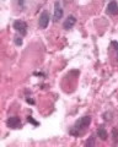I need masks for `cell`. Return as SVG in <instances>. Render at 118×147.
<instances>
[{"label": "cell", "instance_id": "e0dca14e", "mask_svg": "<svg viewBox=\"0 0 118 147\" xmlns=\"http://www.w3.org/2000/svg\"><path fill=\"white\" fill-rule=\"evenodd\" d=\"M117 52H118V50H117ZM117 60H118V53H117Z\"/></svg>", "mask_w": 118, "mask_h": 147}, {"label": "cell", "instance_id": "3957f363", "mask_svg": "<svg viewBox=\"0 0 118 147\" xmlns=\"http://www.w3.org/2000/svg\"><path fill=\"white\" fill-rule=\"evenodd\" d=\"M49 21H51V16L47 11H43L41 13V17H39V27L41 28H47L48 25H49Z\"/></svg>", "mask_w": 118, "mask_h": 147}, {"label": "cell", "instance_id": "5bb4252c", "mask_svg": "<svg viewBox=\"0 0 118 147\" xmlns=\"http://www.w3.org/2000/svg\"><path fill=\"white\" fill-rule=\"evenodd\" d=\"M103 117H105V119H106V120H108V119H111L112 114H111V113H106V114H105V115H103Z\"/></svg>", "mask_w": 118, "mask_h": 147}, {"label": "cell", "instance_id": "2e32d148", "mask_svg": "<svg viewBox=\"0 0 118 147\" xmlns=\"http://www.w3.org/2000/svg\"><path fill=\"white\" fill-rule=\"evenodd\" d=\"M112 45L113 47H116V50H118V43L117 42H112Z\"/></svg>", "mask_w": 118, "mask_h": 147}, {"label": "cell", "instance_id": "ba28073f", "mask_svg": "<svg viewBox=\"0 0 118 147\" xmlns=\"http://www.w3.org/2000/svg\"><path fill=\"white\" fill-rule=\"evenodd\" d=\"M97 136L101 139L102 141H106L107 140V137H108V134H107V131H106V129L105 127H98L97 129Z\"/></svg>", "mask_w": 118, "mask_h": 147}, {"label": "cell", "instance_id": "7a4b0ae2", "mask_svg": "<svg viewBox=\"0 0 118 147\" xmlns=\"http://www.w3.org/2000/svg\"><path fill=\"white\" fill-rule=\"evenodd\" d=\"M12 27L16 32H19V33H21L22 36H25L26 32H27V24L22 20H16L15 22H14Z\"/></svg>", "mask_w": 118, "mask_h": 147}, {"label": "cell", "instance_id": "5b68a950", "mask_svg": "<svg viewBox=\"0 0 118 147\" xmlns=\"http://www.w3.org/2000/svg\"><path fill=\"white\" fill-rule=\"evenodd\" d=\"M63 13H64V11H63V7L60 5V3L57 1L56 4H54V21H59L60 18L63 17Z\"/></svg>", "mask_w": 118, "mask_h": 147}, {"label": "cell", "instance_id": "7c38bea8", "mask_svg": "<svg viewBox=\"0 0 118 147\" xmlns=\"http://www.w3.org/2000/svg\"><path fill=\"white\" fill-rule=\"evenodd\" d=\"M17 3H19V6L21 9H25V0H17Z\"/></svg>", "mask_w": 118, "mask_h": 147}, {"label": "cell", "instance_id": "6da1fadb", "mask_svg": "<svg viewBox=\"0 0 118 147\" xmlns=\"http://www.w3.org/2000/svg\"><path fill=\"white\" fill-rule=\"evenodd\" d=\"M90 123H91V117L86 115V117L80 118L79 120L74 124V126H73V129L70 130V134L78 136L80 132H81V130H84V129H86V127L90 125Z\"/></svg>", "mask_w": 118, "mask_h": 147}, {"label": "cell", "instance_id": "9a60e30c", "mask_svg": "<svg viewBox=\"0 0 118 147\" xmlns=\"http://www.w3.org/2000/svg\"><path fill=\"white\" fill-rule=\"evenodd\" d=\"M26 102L28 103V104H35V100H33L32 98H27V99H26Z\"/></svg>", "mask_w": 118, "mask_h": 147}, {"label": "cell", "instance_id": "9c48e42d", "mask_svg": "<svg viewBox=\"0 0 118 147\" xmlns=\"http://www.w3.org/2000/svg\"><path fill=\"white\" fill-rule=\"evenodd\" d=\"M112 137H113V141L115 142H118V129H113L112 130Z\"/></svg>", "mask_w": 118, "mask_h": 147}, {"label": "cell", "instance_id": "52a82bcc", "mask_svg": "<svg viewBox=\"0 0 118 147\" xmlns=\"http://www.w3.org/2000/svg\"><path fill=\"white\" fill-rule=\"evenodd\" d=\"M107 12L111 15H118V5L116 1H111L107 6Z\"/></svg>", "mask_w": 118, "mask_h": 147}, {"label": "cell", "instance_id": "30bf717a", "mask_svg": "<svg viewBox=\"0 0 118 147\" xmlns=\"http://www.w3.org/2000/svg\"><path fill=\"white\" fill-rule=\"evenodd\" d=\"M27 120H28V121H30L31 124H33L35 126H38V123L36 121V120H35V119H33L32 117H28V118H27Z\"/></svg>", "mask_w": 118, "mask_h": 147}, {"label": "cell", "instance_id": "8fae6325", "mask_svg": "<svg viewBox=\"0 0 118 147\" xmlns=\"http://www.w3.org/2000/svg\"><path fill=\"white\" fill-rule=\"evenodd\" d=\"M15 44L16 45H21L22 44V38L21 37H15Z\"/></svg>", "mask_w": 118, "mask_h": 147}, {"label": "cell", "instance_id": "8992f818", "mask_svg": "<svg viewBox=\"0 0 118 147\" xmlns=\"http://www.w3.org/2000/svg\"><path fill=\"white\" fill-rule=\"evenodd\" d=\"M75 24H76L75 16H68L65 20H64V24H63V28L66 30V31H69V30H71L73 27L75 26Z\"/></svg>", "mask_w": 118, "mask_h": 147}, {"label": "cell", "instance_id": "4fadbf2b", "mask_svg": "<svg viewBox=\"0 0 118 147\" xmlns=\"http://www.w3.org/2000/svg\"><path fill=\"white\" fill-rule=\"evenodd\" d=\"M94 145H95L94 139H90V140H87V142H86V146H94Z\"/></svg>", "mask_w": 118, "mask_h": 147}, {"label": "cell", "instance_id": "277c9868", "mask_svg": "<svg viewBox=\"0 0 118 147\" xmlns=\"http://www.w3.org/2000/svg\"><path fill=\"white\" fill-rule=\"evenodd\" d=\"M6 125L10 127V129H20V127L22 126V124H21L20 118H17V117H11V118L7 119Z\"/></svg>", "mask_w": 118, "mask_h": 147}]
</instances>
